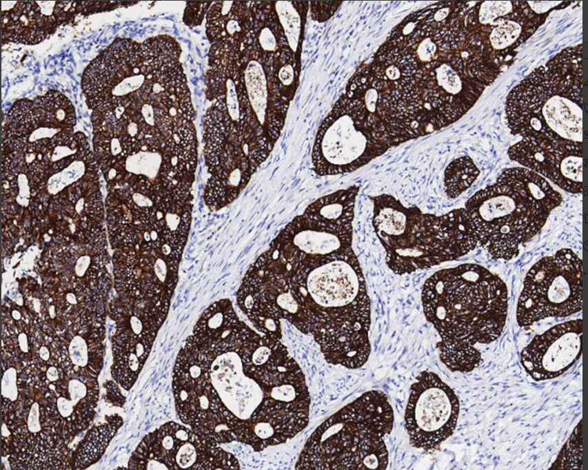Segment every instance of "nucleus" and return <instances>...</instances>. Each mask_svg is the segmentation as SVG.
Segmentation results:
<instances>
[{
	"instance_id": "obj_1",
	"label": "nucleus",
	"mask_w": 588,
	"mask_h": 470,
	"mask_svg": "<svg viewBox=\"0 0 588 470\" xmlns=\"http://www.w3.org/2000/svg\"><path fill=\"white\" fill-rule=\"evenodd\" d=\"M244 328L212 343V385L237 440L256 451L285 442L308 424L310 398L304 375L281 344L250 356L240 350Z\"/></svg>"
},
{
	"instance_id": "obj_2",
	"label": "nucleus",
	"mask_w": 588,
	"mask_h": 470,
	"mask_svg": "<svg viewBox=\"0 0 588 470\" xmlns=\"http://www.w3.org/2000/svg\"><path fill=\"white\" fill-rule=\"evenodd\" d=\"M291 293L303 312L325 360L349 369L363 366L371 347L370 303L352 248L305 256L288 276Z\"/></svg>"
},
{
	"instance_id": "obj_3",
	"label": "nucleus",
	"mask_w": 588,
	"mask_h": 470,
	"mask_svg": "<svg viewBox=\"0 0 588 470\" xmlns=\"http://www.w3.org/2000/svg\"><path fill=\"white\" fill-rule=\"evenodd\" d=\"M426 318L440 337L441 361L452 371L469 372L482 362L477 344L502 333L507 313V290L496 274L465 263L436 272L423 285Z\"/></svg>"
},
{
	"instance_id": "obj_4",
	"label": "nucleus",
	"mask_w": 588,
	"mask_h": 470,
	"mask_svg": "<svg viewBox=\"0 0 588 470\" xmlns=\"http://www.w3.org/2000/svg\"><path fill=\"white\" fill-rule=\"evenodd\" d=\"M562 199L542 176L515 167L474 194L465 210L478 243L494 258L509 260L543 227Z\"/></svg>"
},
{
	"instance_id": "obj_5",
	"label": "nucleus",
	"mask_w": 588,
	"mask_h": 470,
	"mask_svg": "<svg viewBox=\"0 0 588 470\" xmlns=\"http://www.w3.org/2000/svg\"><path fill=\"white\" fill-rule=\"evenodd\" d=\"M582 44L535 69L507 96L506 119L523 138L582 143Z\"/></svg>"
},
{
	"instance_id": "obj_6",
	"label": "nucleus",
	"mask_w": 588,
	"mask_h": 470,
	"mask_svg": "<svg viewBox=\"0 0 588 470\" xmlns=\"http://www.w3.org/2000/svg\"><path fill=\"white\" fill-rule=\"evenodd\" d=\"M373 226L395 274L403 275L458 258L478 241L465 208L436 216L405 207L392 195L371 198Z\"/></svg>"
},
{
	"instance_id": "obj_7",
	"label": "nucleus",
	"mask_w": 588,
	"mask_h": 470,
	"mask_svg": "<svg viewBox=\"0 0 588 470\" xmlns=\"http://www.w3.org/2000/svg\"><path fill=\"white\" fill-rule=\"evenodd\" d=\"M393 425L394 413L386 394L365 392L314 430L296 469H385L388 452L384 438Z\"/></svg>"
},
{
	"instance_id": "obj_8",
	"label": "nucleus",
	"mask_w": 588,
	"mask_h": 470,
	"mask_svg": "<svg viewBox=\"0 0 588 470\" xmlns=\"http://www.w3.org/2000/svg\"><path fill=\"white\" fill-rule=\"evenodd\" d=\"M396 145L383 121L345 92L322 121L312 152L319 176L353 172Z\"/></svg>"
},
{
	"instance_id": "obj_9",
	"label": "nucleus",
	"mask_w": 588,
	"mask_h": 470,
	"mask_svg": "<svg viewBox=\"0 0 588 470\" xmlns=\"http://www.w3.org/2000/svg\"><path fill=\"white\" fill-rule=\"evenodd\" d=\"M192 338L188 337L181 349L173 371V392L180 419L209 442L236 440L224 416L226 408L211 380L209 356Z\"/></svg>"
},
{
	"instance_id": "obj_10",
	"label": "nucleus",
	"mask_w": 588,
	"mask_h": 470,
	"mask_svg": "<svg viewBox=\"0 0 588 470\" xmlns=\"http://www.w3.org/2000/svg\"><path fill=\"white\" fill-rule=\"evenodd\" d=\"M581 259L562 249L538 260L527 272L520 295L516 317L529 326L548 317H564L582 309Z\"/></svg>"
},
{
	"instance_id": "obj_11",
	"label": "nucleus",
	"mask_w": 588,
	"mask_h": 470,
	"mask_svg": "<svg viewBox=\"0 0 588 470\" xmlns=\"http://www.w3.org/2000/svg\"><path fill=\"white\" fill-rule=\"evenodd\" d=\"M146 469H239L236 458L192 429L170 422L148 435L137 449Z\"/></svg>"
},
{
	"instance_id": "obj_12",
	"label": "nucleus",
	"mask_w": 588,
	"mask_h": 470,
	"mask_svg": "<svg viewBox=\"0 0 588 470\" xmlns=\"http://www.w3.org/2000/svg\"><path fill=\"white\" fill-rule=\"evenodd\" d=\"M459 413L454 391L434 372L423 371L411 387L405 421L412 446L437 449L454 432Z\"/></svg>"
},
{
	"instance_id": "obj_13",
	"label": "nucleus",
	"mask_w": 588,
	"mask_h": 470,
	"mask_svg": "<svg viewBox=\"0 0 588 470\" xmlns=\"http://www.w3.org/2000/svg\"><path fill=\"white\" fill-rule=\"evenodd\" d=\"M508 154L562 190L573 194L582 192V143L525 137L512 145Z\"/></svg>"
},
{
	"instance_id": "obj_14",
	"label": "nucleus",
	"mask_w": 588,
	"mask_h": 470,
	"mask_svg": "<svg viewBox=\"0 0 588 470\" xmlns=\"http://www.w3.org/2000/svg\"><path fill=\"white\" fill-rule=\"evenodd\" d=\"M582 325V319L556 325L536 336L523 349L520 362L534 380L556 378L580 358Z\"/></svg>"
},
{
	"instance_id": "obj_15",
	"label": "nucleus",
	"mask_w": 588,
	"mask_h": 470,
	"mask_svg": "<svg viewBox=\"0 0 588 470\" xmlns=\"http://www.w3.org/2000/svg\"><path fill=\"white\" fill-rule=\"evenodd\" d=\"M261 8H254V32L256 33L258 48L261 50L258 58L272 73L280 65L294 61V57L271 5L267 4V5L261 3Z\"/></svg>"
},
{
	"instance_id": "obj_16",
	"label": "nucleus",
	"mask_w": 588,
	"mask_h": 470,
	"mask_svg": "<svg viewBox=\"0 0 588 470\" xmlns=\"http://www.w3.org/2000/svg\"><path fill=\"white\" fill-rule=\"evenodd\" d=\"M478 174V169L469 156L454 160L445 171L444 187L446 194L450 198L459 196L470 187Z\"/></svg>"
},
{
	"instance_id": "obj_17",
	"label": "nucleus",
	"mask_w": 588,
	"mask_h": 470,
	"mask_svg": "<svg viewBox=\"0 0 588 470\" xmlns=\"http://www.w3.org/2000/svg\"><path fill=\"white\" fill-rule=\"evenodd\" d=\"M294 1H275L274 11L293 53L296 52L301 30V15Z\"/></svg>"
},
{
	"instance_id": "obj_18",
	"label": "nucleus",
	"mask_w": 588,
	"mask_h": 470,
	"mask_svg": "<svg viewBox=\"0 0 588 470\" xmlns=\"http://www.w3.org/2000/svg\"><path fill=\"white\" fill-rule=\"evenodd\" d=\"M582 420L558 454L551 469H582Z\"/></svg>"
},
{
	"instance_id": "obj_19",
	"label": "nucleus",
	"mask_w": 588,
	"mask_h": 470,
	"mask_svg": "<svg viewBox=\"0 0 588 470\" xmlns=\"http://www.w3.org/2000/svg\"><path fill=\"white\" fill-rule=\"evenodd\" d=\"M112 436L113 431L107 427H101L93 430L83 444L77 462L83 467L98 459Z\"/></svg>"
},
{
	"instance_id": "obj_20",
	"label": "nucleus",
	"mask_w": 588,
	"mask_h": 470,
	"mask_svg": "<svg viewBox=\"0 0 588 470\" xmlns=\"http://www.w3.org/2000/svg\"><path fill=\"white\" fill-rule=\"evenodd\" d=\"M294 66V61H289L278 66L272 73L281 94L289 101L293 96L296 80Z\"/></svg>"
},
{
	"instance_id": "obj_21",
	"label": "nucleus",
	"mask_w": 588,
	"mask_h": 470,
	"mask_svg": "<svg viewBox=\"0 0 588 470\" xmlns=\"http://www.w3.org/2000/svg\"><path fill=\"white\" fill-rule=\"evenodd\" d=\"M69 354L74 364L81 367H84L87 364V345L85 341L81 336H75L70 342Z\"/></svg>"
},
{
	"instance_id": "obj_22",
	"label": "nucleus",
	"mask_w": 588,
	"mask_h": 470,
	"mask_svg": "<svg viewBox=\"0 0 588 470\" xmlns=\"http://www.w3.org/2000/svg\"><path fill=\"white\" fill-rule=\"evenodd\" d=\"M311 12L314 19L325 21L336 10L341 2L333 1H312Z\"/></svg>"
},
{
	"instance_id": "obj_23",
	"label": "nucleus",
	"mask_w": 588,
	"mask_h": 470,
	"mask_svg": "<svg viewBox=\"0 0 588 470\" xmlns=\"http://www.w3.org/2000/svg\"><path fill=\"white\" fill-rule=\"evenodd\" d=\"M8 378L5 373L3 381L8 382V385H2V394L4 396L13 400L17 398L16 371L14 369L10 368V378Z\"/></svg>"
},
{
	"instance_id": "obj_24",
	"label": "nucleus",
	"mask_w": 588,
	"mask_h": 470,
	"mask_svg": "<svg viewBox=\"0 0 588 470\" xmlns=\"http://www.w3.org/2000/svg\"><path fill=\"white\" fill-rule=\"evenodd\" d=\"M28 427L29 431L35 433L41 430L39 423V405L37 402L34 403L31 407L28 419Z\"/></svg>"
},
{
	"instance_id": "obj_25",
	"label": "nucleus",
	"mask_w": 588,
	"mask_h": 470,
	"mask_svg": "<svg viewBox=\"0 0 588 470\" xmlns=\"http://www.w3.org/2000/svg\"><path fill=\"white\" fill-rule=\"evenodd\" d=\"M90 263V259L88 256L80 257L75 265L74 272L77 276L82 277L86 272Z\"/></svg>"
},
{
	"instance_id": "obj_26",
	"label": "nucleus",
	"mask_w": 588,
	"mask_h": 470,
	"mask_svg": "<svg viewBox=\"0 0 588 470\" xmlns=\"http://www.w3.org/2000/svg\"><path fill=\"white\" fill-rule=\"evenodd\" d=\"M61 407V408H59V412L64 417H67L70 415L72 411V405L70 402L65 400V398H60L58 400V407Z\"/></svg>"
},
{
	"instance_id": "obj_27",
	"label": "nucleus",
	"mask_w": 588,
	"mask_h": 470,
	"mask_svg": "<svg viewBox=\"0 0 588 470\" xmlns=\"http://www.w3.org/2000/svg\"><path fill=\"white\" fill-rule=\"evenodd\" d=\"M19 345L21 350L23 352L28 351V338L26 334L21 333L18 336Z\"/></svg>"
},
{
	"instance_id": "obj_28",
	"label": "nucleus",
	"mask_w": 588,
	"mask_h": 470,
	"mask_svg": "<svg viewBox=\"0 0 588 470\" xmlns=\"http://www.w3.org/2000/svg\"><path fill=\"white\" fill-rule=\"evenodd\" d=\"M46 376L50 381L57 380L59 377L57 369L54 367H50L47 371Z\"/></svg>"
},
{
	"instance_id": "obj_29",
	"label": "nucleus",
	"mask_w": 588,
	"mask_h": 470,
	"mask_svg": "<svg viewBox=\"0 0 588 470\" xmlns=\"http://www.w3.org/2000/svg\"><path fill=\"white\" fill-rule=\"evenodd\" d=\"M39 356L43 360H48L50 358L48 349L45 346L41 347L39 349Z\"/></svg>"
},
{
	"instance_id": "obj_30",
	"label": "nucleus",
	"mask_w": 588,
	"mask_h": 470,
	"mask_svg": "<svg viewBox=\"0 0 588 470\" xmlns=\"http://www.w3.org/2000/svg\"><path fill=\"white\" fill-rule=\"evenodd\" d=\"M66 299L70 304L75 305L77 303V300L75 295L72 292H69L67 294Z\"/></svg>"
},
{
	"instance_id": "obj_31",
	"label": "nucleus",
	"mask_w": 588,
	"mask_h": 470,
	"mask_svg": "<svg viewBox=\"0 0 588 470\" xmlns=\"http://www.w3.org/2000/svg\"><path fill=\"white\" fill-rule=\"evenodd\" d=\"M12 316L15 320H19L21 317V313L17 309L12 311Z\"/></svg>"
}]
</instances>
